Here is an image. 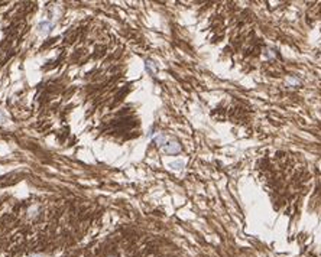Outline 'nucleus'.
Returning a JSON list of instances; mask_svg holds the SVG:
<instances>
[{
	"label": "nucleus",
	"mask_w": 321,
	"mask_h": 257,
	"mask_svg": "<svg viewBox=\"0 0 321 257\" xmlns=\"http://www.w3.org/2000/svg\"><path fill=\"white\" fill-rule=\"evenodd\" d=\"M6 120H7V116L0 110V123H6Z\"/></svg>",
	"instance_id": "obj_2"
},
{
	"label": "nucleus",
	"mask_w": 321,
	"mask_h": 257,
	"mask_svg": "<svg viewBox=\"0 0 321 257\" xmlns=\"http://www.w3.org/2000/svg\"><path fill=\"white\" fill-rule=\"evenodd\" d=\"M182 165H184L182 162H175V163H171V166H174V169H179V168H181Z\"/></svg>",
	"instance_id": "obj_3"
},
{
	"label": "nucleus",
	"mask_w": 321,
	"mask_h": 257,
	"mask_svg": "<svg viewBox=\"0 0 321 257\" xmlns=\"http://www.w3.org/2000/svg\"><path fill=\"white\" fill-rule=\"evenodd\" d=\"M164 150L166 152V153H177V152L181 150V147H179V145H178V143L172 142V143H168V145H165Z\"/></svg>",
	"instance_id": "obj_1"
}]
</instances>
